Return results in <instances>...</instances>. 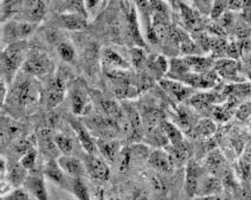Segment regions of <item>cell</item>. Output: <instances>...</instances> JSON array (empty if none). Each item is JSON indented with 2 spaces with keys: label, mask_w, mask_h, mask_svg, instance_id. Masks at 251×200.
<instances>
[{
  "label": "cell",
  "mask_w": 251,
  "mask_h": 200,
  "mask_svg": "<svg viewBox=\"0 0 251 200\" xmlns=\"http://www.w3.org/2000/svg\"><path fill=\"white\" fill-rule=\"evenodd\" d=\"M39 97H41V88L38 82L28 75L26 77H18L8 95V99L13 104L24 108L32 107L38 103Z\"/></svg>",
  "instance_id": "cell-1"
},
{
  "label": "cell",
  "mask_w": 251,
  "mask_h": 200,
  "mask_svg": "<svg viewBox=\"0 0 251 200\" xmlns=\"http://www.w3.org/2000/svg\"><path fill=\"white\" fill-rule=\"evenodd\" d=\"M28 55V47L25 41L8 44L1 53V62L8 75H14L19 68L24 64Z\"/></svg>",
  "instance_id": "cell-2"
},
{
  "label": "cell",
  "mask_w": 251,
  "mask_h": 200,
  "mask_svg": "<svg viewBox=\"0 0 251 200\" xmlns=\"http://www.w3.org/2000/svg\"><path fill=\"white\" fill-rule=\"evenodd\" d=\"M22 70L25 75L31 77H43L52 71V62L47 52L36 50L28 52L24 64L22 65Z\"/></svg>",
  "instance_id": "cell-3"
},
{
  "label": "cell",
  "mask_w": 251,
  "mask_h": 200,
  "mask_svg": "<svg viewBox=\"0 0 251 200\" xmlns=\"http://www.w3.org/2000/svg\"><path fill=\"white\" fill-rule=\"evenodd\" d=\"M36 27L37 25L30 23L10 21L5 23L0 28V37L2 42L12 44L16 42L25 41V38H27L36 30Z\"/></svg>",
  "instance_id": "cell-4"
},
{
  "label": "cell",
  "mask_w": 251,
  "mask_h": 200,
  "mask_svg": "<svg viewBox=\"0 0 251 200\" xmlns=\"http://www.w3.org/2000/svg\"><path fill=\"white\" fill-rule=\"evenodd\" d=\"M175 81L181 82L182 84L190 88H198V89H211L216 87L219 82V77L215 73V70L204 74H186V75L178 77Z\"/></svg>",
  "instance_id": "cell-5"
},
{
  "label": "cell",
  "mask_w": 251,
  "mask_h": 200,
  "mask_svg": "<svg viewBox=\"0 0 251 200\" xmlns=\"http://www.w3.org/2000/svg\"><path fill=\"white\" fill-rule=\"evenodd\" d=\"M88 125L102 140H114L120 130L118 122L107 118V116L105 118H103V116H95V118L89 120Z\"/></svg>",
  "instance_id": "cell-6"
},
{
  "label": "cell",
  "mask_w": 251,
  "mask_h": 200,
  "mask_svg": "<svg viewBox=\"0 0 251 200\" xmlns=\"http://www.w3.org/2000/svg\"><path fill=\"white\" fill-rule=\"evenodd\" d=\"M84 170L85 173L93 178L94 180L99 181H107L110 176V170L108 165L99 158L98 155H89L88 154L84 159Z\"/></svg>",
  "instance_id": "cell-7"
},
{
  "label": "cell",
  "mask_w": 251,
  "mask_h": 200,
  "mask_svg": "<svg viewBox=\"0 0 251 200\" xmlns=\"http://www.w3.org/2000/svg\"><path fill=\"white\" fill-rule=\"evenodd\" d=\"M47 7L43 1H22V8L18 16L21 17L19 22L30 23L37 25L43 21Z\"/></svg>",
  "instance_id": "cell-8"
},
{
  "label": "cell",
  "mask_w": 251,
  "mask_h": 200,
  "mask_svg": "<svg viewBox=\"0 0 251 200\" xmlns=\"http://www.w3.org/2000/svg\"><path fill=\"white\" fill-rule=\"evenodd\" d=\"M204 170L197 164L193 160L187 162L186 167V181H185V191L190 198H195L198 194L199 185H201V179L204 178Z\"/></svg>",
  "instance_id": "cell-9"
},
{
  "label": "cell",
  "mask_w": 251,
  "mask_h": 200,
  "mask_svg": "<svg viewBox=\"0 0 251 200\" xmlns=\"http://www.w3.org/2000/svg\"><path fill=\"white\" fill-rule=\"evenodd\" d=\"M213 70L218 77H223L224 79L230 82H239V71H241V63L229 58H221L213 64Z\"/></svg>",
  "instance_id": "cell-10"
},
{
  "label": "cell",
  "mask_w": 251,
  "mask_h": 200,
  "mask_svg": "<svg viewBox=\"0 0 251 200\" xmlns=\"http://www.w3.org/2000/svg\"><path fill=\"white\" fill-rule=\"evenodd\" d=\"M69 124L73 128L74 131L76 133L77 138H78V141L81 142V146L83 147V150L87 152L89 155H96L98 154V147H96L95 139L90 135L89 130L87 129V127L82 124L78 120L70 119Z\"/></svg>",
  "instance_id": "cell-11"
},
{
  "label": "cell",
  "mask_w": 251,
  "mask_h": 200,
  "mask_svg": "<svg viewBox=\"0 0 251 200\" xmlns=\"http://www.w3.org/2000/svg\"><path fill=\"white\" fill-rule=\"evenodd\" d=\"M70 104L73 113L78 116L88 115L90 113L91 108H93V102H91L90 96L82 88H76V89L71 91Z\"/></svg>",
  "instance_id": "cell-12"
},
{
  "label": "cell",
  "mask_w": 251,
  "mask_h": 200,
  "mask_svg": "<svg viewBox=\"0 0 251 200\" xmlns=\"http://www.w3.org/2000/svg\"><path fill=\"white\" fill-rule=\"evenodd\" d=\"M147 162L154 171L161 174H171L175 170V165L171 160V156L164 150H155L151 152Z\"/></svg>",
  "instance_id": "cell-13"
},
{
  "label": "cell",
  "mask_w": 251,
  "mask_h": 200,
  "mask_svg": "<svg viewBox=\"0 0 251 200\" xmlns=\"http://www.w3.org/2000/svg\"><path fill=\"white\" fill-rule=\"evenodd\" d=\"M159 84H160L162 89L166 91L172 99H175L176 101H179V102L185 101V100L190 99V97L192 96V93H193L192 88L182 84L181 82L175 81V79H170V78L160 79Z\"/></svg>",
  "instance_id": "cell-14"
},
{
  "label": "cell",
  "mask_w": 251,
  "mask_h": 200,
  "mask_svg": "<svg viewBox=\"0 0 251 200\" xmlns=\"http://www.w3.org/2000/svg\"><path fill=\"white\" fill-rule=\"evenodd\" d=\"M65 95V82L61 76H57L45 90V103L48 108H55L61 104Z\"/></svg>",
  "instance_id": "cell-15"
},
{
  "label": "cell",
  "mask_w": 251,
  "mask_h": 200,
  "mask_svg": "<svg viewBox=\"0 0 251 200\" xmlns=\"http://www.w3.org/2000/svg\"><path fill=\"white\" fill-rule=\"evenodd\" d=\"M59 168L71 179L83 178L85 174L84 165L79 159L71 155H62L57 160Z\"/></svg>",
  "instance_id": "cell-16"
},
{
  "label": "cell",
  "mask_w": 251,
  "mask_h": 200,
  "mask_svg": "<svg viewBox=\"0 0 251 200\" xmlns=\"http://www.w3.org/2000/svg\"><path fill=\"white\" fill-rule=\"evenodd\" d=\"M23 185L25 190L37 200H48V191L45 187L44 178L41 175H27Z\"/></svg>",
  "instance_id": "cell-17"
},
{
  "label": "cell",
  "mask_w": 251,
  "mask_h": 200,
  "mask_svg": "<svg viewBox=\"0 0 251 200\" xmlns=\"http://www.w3.org/2000/svg\"><path fill=\"white\" fill-rule=\"evenodd\" d=\"M38 139L39 150L44 153V155L49 156V160H53V158L58 154L55 142H53V133L49 128H41L37 134Z\"/></svg>",
  "instance_id": "cell-18"
},
{
  "label": "cell",
  "mask_w": 251,
  "mask_h": 200,
  "mask_svg": "<svg viewBox=\"0 0 251 200\" xmlns=\"http://www.w3.org/2000/svg\"><path fill=\"white\" fill-rule=\"evenodd\" d=\"M178 5L180 7L181 11V17L182 21H184V24L186 25V27L191 32H198V31H202V24H201V14L197 12L196 10H193V7L188 6L185 2L179 1Z\"/></svg>",
  "instance_id": "cell-19"
},
{
  "label": "cell",
  "mask_w": 251,
  "mask_h": 200,
  "mask_svg": "<svg viewBox=\"0 0 251 200\" xmlns=\"http://www.w3.org/2000/svg\"><path fill=\"white\" fill-rule=\"evenodd\" d=\"M184 61L186 63L188 74H204L211 70L213 65L212 57L202 56H185Z\"/></svg>",
  "instance_id": "cell-20"
},
{
  "label": "cell",
  "mask_w": 251,
  "mask_h": 200,
  "mask_svg": "<svg viewBox=\"0 0 251 200\" xmlns=\"http://www.w3.org/2000/svg\"><path fill=\"white\" fill-rule=\"evenodd\" d=\"M96 147H98V152L101 153V155L108 161H116L118 156L121 153V145L119 141L115 140H95Z\"/></svg>",
  "instance_id": "cell-21"
},
{
  "label": "cell",
  "mask_w": 251,
  "mask_h": 200,
  "mask_svg": "<svg viewBox=\"0 0 251 200\" xmlns=\"http://www.w3.org/2000/svg\"><path fill=\"white\" fill-rule=\"evenodd\" d=\"M238 99H236V97H229V99L224 102V104L216 105V107L212 108L213 118H215L217 121L226 122L231 116L235 115V111L238 108Z\"/></svg>",
  "instance_id": "cell-22"
},
{
  "label": "cell",
  "mask_w": 251,
  "mask_h": 200,
  "mask_svg": "<svg viewBox=\"0 0 251 200\" xmlns=\"http://www.w3.org/2000/svg\"><path fill=\"white\" fill-rule=\"evenodd\" d=\"M222 190H223V185H222L221 179L216 178V176L213 175H206V174H205L204 178L201 179V185H199L197 198L216 196V194L221 193Z\"/></svg>",
  "instance_id": "cell-23"
},
{
  "label": "cell",
  "mask_w": 251,
  "mask_h": 200,
  "mask_svg": "<svg viewBox=\"0 0 251 200\" xmlns=\"http://www.w3.org/2000/svg\"><path fill=\"white\" fill-rule=\"evenodd\" d=\"M44 175L52 180V181H55L56 184L62 185L64 187H70L71 178L63 172L55 160H48L44 168Z\"/></svg>",
  "instance_id": "cell-24"
},
{
  "label": "cell",
  "mask_w": 251,
  "mask_h": 200,
  "mask_svg": "<svg viewBox=\"0 0 251 200\" xmlns=\"http://www.w3.org/2000/svg\"><path fill=\"white\" fill-rule=\"evenodd\" d=\"M205 164H206V168L211 175L216 176V178L218 179L221 178L222 174H223L224 171L227 168L226 164H225L224 156L217 150H213L212 152L209 153Z\"/></svg>",
  "instance_id": "cell-25"
},
{
  "label": "cell",
  "mask_w": 251,
  "mask_h": 200,
  "mask_svg": "<svg viewBox=\"0 0 251 200\" xmlns=\"http://www.w3.org/2000/svg\"><path fill=\"white\" fill-rule=\"evenodd\" d=\"M102 62L105 69L127 70L129 68V63L112 49H104L102 52Z\"/></svg>",
  "instance_id": "cell-26"
},
{
  "label": "cell",
  "mask_w": 251,
  "mask_h": 200,
  "mask_svg": "<svg viewBox=\"0 0 251 200\" xmlns=\"http://www.w3.org/2000/svg\"><path fill=\"white\" fill-rule=\"evenodd\" d=\"M58 24L67 30L81 31L87 27V18L75 13H62L58 17Z\"/></svg>",
  "instance_id": "cell-27"
},
{
  "label": "cell",
  "mask_w": 251,
  "mask_h": 200,
  "mask_svg": "<svg viewBox=\"0 0 251 200\" xmlns=\"http://www.w3.org/2000/svg\"><path fill=\"white\" fill-rule=\"evenodd\" d=\"M21 125L8 118H0V142L5 144L21 134Z\"/></svg>",
  "instance_id": "cell-28"
},
{
  "label": "cell",
  "mask_w": 251,
  "mask_h": 200,
  "mask_svg": "<svg viewBox=\"0 0 251 200\" xmlns=\"http://www.w3.org/2000/svg\"><path fill=\"white\" fill-rule=\"evenodd\" d=\"M141 121L142 125L147 127L148 129H153V128L160 127L161 122L165 121V115L158 108H145L141 116Z\"/></svg>",
  "instance_id": "cell-29"
},
{
  "label": "cell",
  "mask_w": 251,
  "mask_h": 200,
  "mask_svg": "<svg viewBox=\"0 0 251 200\" xmlns=\"http://www.w3.org/2000/svg\"><path fill=\"white\" fill-rule=\"evenodd\" d=\"M127 32L130 38L133 39V42H135L140 48L145 47L144 38H142L141 33H140L138 17H136L135 8L134 7L130 8L129 13H128L127 16Z\"/></svg>",
  "instance_id": "cell-30"
},
{
  "label": "cell",
  "mask_w": 251,
  "mask_h": 200,
  "mask_svg": "<svg viewBox=\"0 0 251 200\" xmlns=\"http://www.w3.org/2000/svg\"><path fill=\"white\" fill-rule=\"evenodd\" d=\"M160 129L164 133L165 138L167 139V141L170 142L171 146H176L184 141V135H182L181 130L176 125H173L172 122H161Z\"/></svg>",
  "instance_id": "cell-31"
},
{
  "label": "cell",
  "mask_w": 251,
  "mask_h": 200,
  "mask_svg": "<svg viewBox=\"0 0 251 200\" xmlns=\"http://www.w3.org/2000/svg\"><path fill=\"white\" fill-rule=\"evenodd\" d=\"M101 108L103 109L104 114L107 115V118L114 120V121L118 122L124 115V111H122L121 105L118 102L113 101V100H101Z\"/></svg>",
  "instance_id": "cell-32"
},
{
  "label": "cell",
  "mask_w": 251,
  "mask_h": 200,
  "mask_svg": "<svg viewBox=\"0 0 251 200\" xmlns=\"http://www.w3.org/2000/svg\"><path fill=\"white\" fill-rule=\"evenodd\" d=\"M53 142H55L58 152L64 154V155H69L74 150V141L70 136L63 133L53 134Z\"/></svg>",
  "instance_id": "cell-33"
},
{
  "label": "cell",
  "mask_w": 251,
  "mask_h": 200,
  "mask_svg": "<svg viewBox=\"0 0 251 200\" xmlns=\"http://www.w3.org/2000/svg\"><path fill=\"white\" fill-rule=\"evenodd\" d=\"M216 129H217L216 125L212 120L202 119L196 125L195 130L193 131H195L196 135L201 136V138L204 139H207L216 133Z\"/></svg>",
  "instance_id": "cell-34"
},
{
  "label": "cell",
  "mask_w": 251,
  "mask_h": 200,
  "mask_svg": "<svg viewBox=\"0 0 251 200\" xmlns=\"http://www.w3.org/2000/svg\"><path fill=\"white\" fill-rule=\"evenodd\" d=\"M27 176V171L22 167L21 164H14L8 168V181L13 186H19L24 182V180Z\"/></svg>",
  "instance_id": "cell-35"
},
{
  "label": "cell",
  "mask_w": 251,
  "mask_h": 200,
  "mask_svg": "<svg viewBox=\"0 0 251 200\" xmlns=\"http://www.w3.org/2000/svg\"><path fill=\"white\" fill-rule=\"evenodd\" d=\"M138 94L139 90L127 81H121V83L118 85V88L115 89V95L121 100L134 99Z\"/></svg>",
  "instance_id": "cell-36"
},
{
  "label": "cell",
  "mask_w": 251,
  "mask_h": 200,
  "mask_svg": "<svg viewBox=\"0 0 251 200\" xmlns=\"http://www.w3.org/2000/svg\"><path fill=\"white\" fill-rule=\"evenodd\" d=\"M70 188H71V191H73V193L76 196V198L78 200H90L89 191H88L84 181L81 178L71 179L70 180Z\"/></svg>",
  "instance_id": "cell-37"
},
{
  "label": "cell",
  "mask_w": 251,
  "mask_h": 200,
  "mask_svg": "<svg viewBox=\"0 0 251 200\" xmlns=\"http://www.w3.org/2000/svg\"><path fill=\"white\" fill-rule=\"evenodd\" d=\"M57 52L64 62L73 63L76 58V51L70 43L61 42L57 44Z\"/></svg>",
  "instance_id": "cell-38"
},
{
  "label": "cell",
  "mask_w": 251,
  "mask_h": 200,
  "mask_svg": "<svg viewBox=\"0 0 251 200\" xmlns=\"http://www.w3.org/2000/svg\"><path fill=\"white\" fill-rule=\"evenodd\" d=\"M19 164H21V166L24 170L33 171V168L36 167L37 164V150L35 148H32V150H30L28 152L25 153L24 155L22 156Z\"/></svg>",
  "instance_id": "cell-39"
},
{
  "label": "cell",
  "mask_w": 251,
  "mask_h": 200,
  "mask_svg": "<svg viewBox=\"0 0 251 200\" xmlns=\"http://www.w3.org/2000/svg\"><path fill=\"white\" fill-rule=\"evenodd\" d=\"M148 63H150V68L153 69L156 73H167L168 69V62L166 61V58L162 56H155V57H151L148 59Z\"/></svg>",
  "instance_id": "cell-40"
},
{
  "label": "cell",
  "mask_w": 251,
  "mask_h": 200,
  "mask_svg": "<svg viewBox=\"0 0 251 200\" xmlns=\"http://www.w3.org/2000/svg\"><path fill=\"white\" fill-rule=\"evenodd\" d=\"M233 30H235L236 36L238 37V41H243V39H248L250 36V28L249 24L245 22H237L233 25Z\"/></svg>",
  "instance_id": "cell-41"
},
{
  "label": "cell",
  "mask_w": 251,
  "mask_h": 200,
  "mask_svg": "<svg viewBox=\"0 0 251 200\" xmlns=\"http://www.w3.org/2000/svg\"><path fill=\"white\" fill-rule=\"evenodd\" d=\"M227 10V1H213L210 16L213 21H218L219 17Z\"/></svg>",
  "instance_id": "cell-42"
},
{
  "label": "cell",
  "mask_w": 251,
  "mask_h": 200,
  "mask_svg": "<svg viewBox=\"0 0 251 200\" xmlns=\"http://www.w3.org/2000/svg\"><path fill=\"white\" fill-rule=\"evenodd\" d=\"M226 56L229 57V59H233V61H238L239 57L242 56V48L238 41H233L227 43V49H226Z\"/></svg>",
  "instance_id": "cell-43"
},
{
  "label": "cell",
  "mask_w": 251,
  "mask_h": 200,
  "mask_svg": "<svg viewBox=\"0 0 251 200\" xmlns=\"http://www.w3.org/2000/svg\"><path fill=\"white\" fill-rule=\"evenodd\" d=\"M132 62L135 68H141L147 62V57L141 48H135L132 50Z\"/></svg>",
  "instance_id": "cell-44"
},
{
  "label": "cell",
  "mask_w": 251,
  "mask_h": 200,
  "mask_svg": "<svg viewBox=\"0 0 251 200\" xmlns=\"http://www.w3.org/2000/svg\"><path fill=\"white\" fill-rule=\"evenodd\" d=\"M105 5V1H98V0H89V1H84V8H85V12H87V16L89 14H93L95 16L99 11H101V6Z\"/></svg>",
  "instance_id": "cell-45"
},
{
  "label": "cell",
  "mask_w": 251,
  "mask_h": 200,
  "mask_svg": "<svg viewBox=\"0 0 251 200\" xmlns=\"http://www.w3.org/2000/svg\"><path fill=\"white\" fill-rule=\"evenodd\" d=\"M250 102L247 101V102H243L242 104L238 105V108L236 109L235 114H236V118L238 120H241V121H245V120H248L250 118Z\"/></svg>",
  "instance_id": "cell-46"
},
{
  "label": "cell",
  "mask_w": 251,
  "mask_h": 200,
  "mask_svg": "<svg viewBox=\"0 0 251 200\" xmlns=\"http://www.w3.org/2000/svg\"><path fill=\"white\" fill-rule=\"evenodd\" d=\"M212 2L213 1H193L192 4L195 5L193 10H196L199 14H207L211 12Z\"/></svg>",
  "instance_id": "cell-47"
},
{
  "label": "cell",
  "mask_w": 251,
  "mask_h": 200,
  "mask_svg": "<svg viewBox=\"0 0 251 200\" xmlns=\"http://www.w3.org/2000/svg\"><path fill=\"white\" fill-rule=\"evenodd\" d=\"M244 6L243 0H231L227 1V10L230 11H239Z\"/></svg>",
  "instance_id": "cell-48"
},
{
  "label": "cell",
  "mask_w": 251,
  "mask_h": 200,
  "mask_svg": "<svg viewBox=\"0 0 251 200\" xmlns=\"http://www.w3.org/2000/svg\"><path fill=\"white\" fill-rule=\"evenodd\" d=\"M10 200H31L30 196L23 190H17L12 196L10 197Z\"/></svg>",
  "instance_id": "cell-49"
},
{
  "label": "cell",
  "mask_w": 251,
  "mask_h": 200,
  "mask_svg": "<svg viewBox=\"0 0 251 200\" xmlns=\"http://www.w3.org/2000/svg\"><path fill=\"white\" fill-rule=\"evenodd\" d=\"M7 93H6V87H5V83L0 82V107L4 104L5 100H6Z\"/></svg>",
  "instance_id": "cell-50"
},
{
  "label": "cell",
  "mask_w": 251,
  "mask_h": 200,
  "mask_svg": "<svg viewBox=\"0 0 251 200\" xmlns=\"http://www.w3.org/2000/svg\"><path fill=\"white\" fill-rule=\"evenodd\" d=\"M136 200H150V196L146 191H140V193L136 196Z\"/></svg>",
  "instance_id": "cell-51"
},
{
  "label": "cell",
  "mask_w": 251,
  "mask_h": 200,
  "mask_svg": "<svg viewBox=\"0 0 251 200\" xmlns=\"http://www.w3.org/2000/svg\"><path fill=\"white\" fill-rule=\"evenodd\" d=\"M197 200H223L219 197V194H216V196H209V197H201Z\"/></svg>",
  "instance_id": "cell-52"
},
{
  "label": "cell",
  "mask_w": 251,
  "mask_h": 200,
  "mask_svg": "<svg viewBox=\"0 0 251 200\" xmlns=\"http://www.w3.org/2000/svg\"><path fill=\"white\" fill-rule=\"evenodd\" d=\"M5 172V162L0 159V174H2Z\"/></svg>",
  "instance_id": "cell-53"
},
{
  "label": "cell",
  "mask_w": 251,
  "mask_h": 200,
  "mask_svg": "<svg viewBox=\"0 0 251 200\" xmlns=\"http://www.w3.org/2000/svg\"><path fill=\"white\" fill-rule=\"evenodd\" d=\"M0 42H1V37H0Z\"/></svg>",
  "instance_id": "cell-54"
},
{
  "label": "cell",
  "mask_w": 251,
  "mask_h": 200,
  "mask_svg": "<svg viewBox=\"0 0 251 200\" xmlns=\"http://www.w3.org/2000/svg\"><path fill=\"white\" fill-rule=\"evenodd\" d=\"M101 200H103V199H101Z\"/></svg>",
  "instance_id": "cell-55"
}]
</instances>
